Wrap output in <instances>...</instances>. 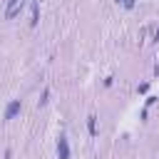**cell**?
<instances>
[{
  "label": "cell",
  "instance_id": "6da1fadb",
  "mask_svg": "<svg viewBox=\"0 0 159 159\" xmlns=\"http://www.w3.org/2000/svg\"><path fill=\"white\" fill-rule=\"evenodd\" d=\"M22 5H25V0H7V7H5V20H15V17L22 12Z\"/></svg>",
  "mask_w": 159,
  "mask_h": 159
},
{
  "label": "cell",
  "instance_id": "3957f363",
  "mask_svg": "<svg viewBox=\"0 0 159 159\" xmlns=\"http://www.w3.org/2000/svg\"><path fill=\"white\" fill-rule=\"evenodd\" d=\"M57 157L60 159H70V144H67L65 134H60V139H57Z\"/></svg>",
  "mask_w": 159,
  "mask_h": 159
},
{
  "label": "cell",
  "instance_id": "52a82bcc",
  "mask_svg": "<svg viewBox=\"0 0 159 159\" xmlns=\"http://www.w3.org/2000/svg\"><path fill=\"white\" fill-rule=\"evenodd\" d=\"M47 99H50V89H45V92H42V97L37 99V104H40V107H45V104H47Z\"/></svg>",
  "mask_w": 159,
  "mask_h": 159
},
{
  "label": "cell",
  "instance_id": "7a4b0ae2",
  "mask_svg": "<svg viewBox=\"0 0 159 159\" xmlns=\"http://www.w3.org/2000/svg\"><path fill=\"white\" fill-rule=\"evenodd\" d=\"M20 109H22V102H20V99H12V102L5 107V119H7V122L15 119V117L20 114Z\"/></svg>",
  "mask_w": 159,
  "mask_h": 159
},
{
  "label": "cell",
  "instance_id": "5b68a950",
  "mask_svg": "<svg viewBox=\"0 0 159 159\" xmlns=\"http://www.w3.org/2000/svg\"><path fill=\"white\" fill-rule=\"evenodd\" d=\"M87 132H89V137H94V134H97V117H94V114H89V117H87Z\"/></svg>",
  "mask_w": 159,
  "mask_h": 159
},
{
  "label": "cell",
  "instance_id": "ba28073f",
  "mask_svg": "<svg viewBox=\"0 0 159 159\" xmlns=\"http://www.w3.org/2000/svg\"><path fill=\"white\" fill-rule=\"evenodd\" d=\"M154 42H159V27L154 30Z\"/></svg>",
  "mask_w": 159,
  "mask_h": 159
},
{
  "label": "cell",
  "instance_id": "277c9868",
  "mask_svg": "<svg viewBox=\"0 0 159 159\" xmlns=\"http://www.w3.org/2000/svg\"><path fill=\"white\" fill-rule=\"evenodd\" d=\"M37 22H40V2L32 0V5H30V27H37Z\"/></svg>",
  "mask_w": 159,
  "mask_h": 159
},
{
  "label": "cell",
  "instance_id": "8992f818",
  "mask_svg": "<svg viewBox=\"0 0 159 159\" xmlns=\"http://www.w3.org/2000/svg\"><path fill=\"white\" fill-rule=\"evenodd\" d=\"M117 5H122V7H127V10H132V7L137 5V0H117Z\"/></svg>",
  "mask_w": 159,
  "mask_h": 159
}]
</instances>
